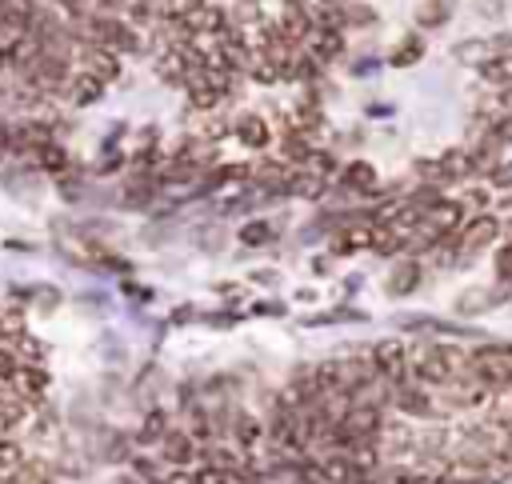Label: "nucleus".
Segmentation results:
<instances>
[{
  "instance_id": "obj_8",
  "label": "nucleus",
  "mask_w": 512,
  "mask_h": 484,
  "mask_svg": "<svg viewBox=\"0 0 512 484\" xmlns=\"http://www.w3.org/2000/svg\"><path fill=\"white\" fill-rule=\"evenodd\" d=\"M4 392H12V396H20V400L36 404V400L48 392V372H44V368H32V364H16L12 380L4 384Z\"/></svg>"
},
{
  "instance_id": "obj_2",
  "label": "nucleus",
  "mask_w": 512,
  "mask_h": 484,
  "mask_svg": "<svg viewBox=\"0 0 512 484\" xmlns=\"http://www.w3.org/2000/svg\"><path fill=\"white\" fill-rule=\"evenodd\" d=\"M468 368L496 392H512V348H500V344H484V348H472L468 352Z\"/></svg>"
},
{
  "instance_id": "obj_1",
  "label": "nucleus",
  "mask_w": 512,
  "mask_h": 484,
  "mask_svg": "<svg viewBox=\"0 0 512 484\" xmlns=\"http://www.w3.org/2000/svg\"><path fill=\"white\" fill-rule=\"evenodd\" d=\"M408 364H412V380L428 388H444L452 376L468 368V352L456 344H420V348H408Z\"/></svg>"
},
{
  "instance_id": "obj_12",
  "label": "nucleus",
  "mask_w": 512,
  "mask_h": 484,
  "mask_svg": "<svg viewBox=\"0 0 512 484\" xmlns=\"http://www.w3.org/2000/svg\"><path fill=\"white\" fill-rule=\"evenodd\" d=\"M32 164H36V168H44L48 176H64V172H72V160H68V152H64L56 140H44V144H36V152H32Z\"/></svg>"
},
{
  "instance_id": "obj_10",
  "label": "nucleus",
  "mask_w": 512,
  "mask_h": 484,
  "mask_svg": "<svg viewBox=\"0 0 512 484\" xmlns=\"http://www.w3.org/2000/svg\"><path fill=\"white\" fill-rule=\"evenodd\" d=\"M104 80L100 76H92V72H84V68H76L72 72V80H68V88H64V96H68V104H76V108H88V104H96L100 96H104Z\"/></svg>"
},
{
  "instance_id": "obj_14",
  "label": "nucleus",
  "mask_w": 512,
  "mask_h": 484,
  "mask_svg": "<svg viewBox=\"0 0 512 484\" xmlns=\"http://www.w3.org/2000/svg\"><path fill=\"white\" fill-rule=\"evenodd\" d=\"M416 284H420V264H416L412 256L400 260V264L388 272V292H392V296H408Z\"/></svg>"
},
{
  "instance_id": "obj_20",
  "label": "nucleus",
  "mask_w": 512,
  "mask_h": 484,
  "mask_svg": "<svg viewBox=\"0 0 512 484\" xmlns=\"http://www.w3.org/2000/svg\"><path fill=\"white\" fill-rule=\"evenodd\" d=\"M16 364H20V360H16V352H12V348H0V388H4L8 380H12Z\"/></svg>"
},
{
  "instance_id": "obj_21",
  "label": "nucleus",
  "mask_w": 512,
  "mask_h": 484,
  "mask_svg": "<svg viewBox=\"0 0 512 484\" xmlns=\"http://www.w3.org/2000/svg\"><path fill=\"white\" fill-rule=\"evenodd\" d=\"M164 428H168V420H164V412H152V416L144 420V436H156V432L164 436Z\"/></svg>"
},
{
  "instance_id": "obj_16",
  "label": "nucleus",
  "mask_w": 512,
  "mask_h": 484,
  "mask_svg": "<svg viewBox=\"0 0 512 484\" xmlns=\"http://www.w3.org/2000/svg\"><path fill=\"white\" fill-rule=\"evenodd\" d=\"M268 240H276V224L272 220H248L244 228H240V244H268Z\"/></svg>"
},
{
  "instance_id": "obj_3",
  "label": "nucleus",
  "mask_w": 512,
  "mask_h": 484,
  "mask_svg": "<svg viewBox=\"0 0 512 484\" xmlns=\"http://www.w3.org/2000/svg\"><path fill=\"white\" fill-rule=\"evenodd\" d=\"M496 236H500V220L484 212V216H468V220H464V224H460V228H456V232H452L444 244H452L460 256H472V252L488 248Z\"/></svg>"
},
{
  "instance_id": "obj_9",
  "label": "nucleus",
  "mask_w": 512,
  "mask_h": 484,
  "mask_svg": "<svg viewBox=\"0 0 512 484\" xmlns=\"http://www.w3.org/2000/svg\"><path fill=\"white\" fill-rule=\"evenodd\" d=\"M156 452H160L172 468H184V464H192V460H196L200 444H196V436H192V432H164V436H160V444H156Z\"/></svg>"
},
{
  "instance_id": "obj_6",
  "label": "nucleus",
  "mask_w": 512,
  "mask_h": 484,
  "mask_svg": "<svg viewBox=\"0 0 512 484\" xmlns=\"http://www.w3.org/2000/svg\"><path fill=\"white\" fill-rule=\"evenodd\" d=\"M272 16L280 20V28H284L296 44H304V40L312 36V28H316V20H312V0H280V8H276Z\"/></svg>"
},
{
  "instance_id": "obj_19",
  "label": "nucleus",
  "mask_w": 512,
  "mask_h": 484,
  "mask_svg": "<svg viewBox=\"0 0 512 484\" xmlns=\"http://www.w3.org/2000/svg\"><path fill=\"white\" fill-rule=\"evenodd\" d=\"M444 16H448V12H444L440 0H428V8H420V24H424V28H436Z\"/></svg>"
},
{
  "instance_id": "obj_13",
  "label": "nucleus",
  "mask_w": 512,
  "mask_h": 484,
  "mask_svg": "<svg viewBox=\"0 0 512 484\" xmlns=\"http://www.w3.org/2000/svg\"><path fill=\"white\" fill-rule=\"evenodd\" d=\"M372 484H428V476H424L420 468H412V464L388 460V464H380V468L372 472Z\"/></svg>"
},
{
  "instance_id": "obj_15",
  "label": "nucleus",
  "mask_w": 512,
  "mask_h": 484,
  "mask_svg": "<svg viewBox=\"0 0 512 484\" xmlns=\"http://www.w3.org/2000/svg\"><path fill=\"white\" fill-rule=\"evenodd\" d=\"M420 56H424V40H420V36L412 32V36H404V40L396 44V52H392L388 60H392L396 68H408V64H416Z\"/></svg>"
},
{
  "instance_id": "obj_11",
  "label": "nucleus",
  "mask_w": 512,
  "mask_h": 484,
  "mask_svg": "<svg viewBox=\"0 0 512 484\" xmlns=\"http://www.w3.org/2000/svg\"><path fill=\"white\" fill-rule=\"evenodd\" d=\"M340 188L352 196H376V168L368 160H352L340 168Z\"/></svg>"
},
{
  "instance_id": "obj_18",
  "label": "nucleus",
  "mask_w": 512,
  "mask_h": 484,
  "mask_svg": "<svg viewBox=\"0 0 512 484\" xmlns=\"http://www.w3.org/2000/svg\"><path fill=\"white\" fill-rule=\"evenodd\" d=\"M372 20H376V12L368 4H344V28H364Z\"/></svg>"
},
{
  "instance_id": "obj_17",
  "label": "nucleus",
  "mask_w": 512,
  "mask_h": 484,
  "mask_svg": "<svg viewBox=\"0 0 512 484\" xmlns=\"http://www.w3.org/2000/svg\"><path fill=\"white\" fill-rule=\"evenodd\" d=\"M20 464H24L20 444H12V440H4V436H0V476H12Z\"/></svg>"
},
{
  "instance_id": "obj_4",
  "label": "nucleus",
  "mask_w": 512,
  "mask_h": 484,
  "mask_svg": "<svg viewBox=\"0 0 512 484\" xmlns=\"http://www.w3.org/2000/svg\"><path fill=\"white\" fill-rule=\"evenodd\" d=\"M72 64L84 68V72H92V76H100L104 84L120 80V56H116L112 48L96 44V40H76V48H72Z\"/></svg>"
},
{
  "instance_id": "obj_5",
  "label": "nucleus",
  "mask_w": 512,
  "mask_h": 484,
  "mask_svg": "<svg viewBox=\"0 0 512 484\" xmlns=\"http://www.w3.org/2000/svg\"><path fill=\"white\" fill-rule=\"evenodd\" d=\"M368 360H372L376 376H380V380H388V384H404V380L412 376V364H408V348H404L400 340H380V344H372Z\"/></svg>"
},
{
  "instance_id": "obj_7",
  "label": "nucleus",
  "mask_w": 512,
  "mask_h": 484,
  "mask_svg": "<svg viewBox=\"0 0 512 484\" xmlns=\"http://www.w3.org/2000/svg\"><path fill=\"white\" fill-rule=\"evenodd\" d=\"M232 136H236L244 148L260 152V148L272 144V124H268V116H260V112H240V116L232 120Z\"/></svg>"
}]
</instances>
